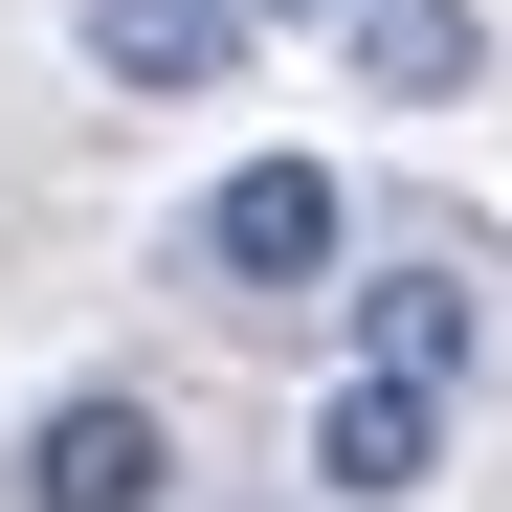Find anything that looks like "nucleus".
<instances>
[{
	"mask_svg": "<svg viewBox=\"0 0 512 512\" xmlns=\"http://www.w3.org/2000/svg\"><path fill=\"white\" fill-rule=\"evenodd\" d=\"M179 268H201V290H245V312L334 290V156H223L201 223H179Z\"/></svg>",
	"mask_w": 512,
	"mask_h": 512,
	"instance_id": "1",
	"label": "nucleus"
},
{
	"mask_svg": "<svg viewBox=\"0 0 512 512\" xmlns=\"http://www.w3.org/2000/svg\"><path fill=\"white\" fill-rule=\"evenodd\" d=\"M268 23H312V45H357V23H379V0H268Z\"/></svg>",
	"mask_w": 512,
	"mask_h": 512,
	"instance_id": "7",
	"label": "nucleus"
},
{
	"mask_svg": "<svg viewBox=\"0 0 512 512\" xmlns=\"http://www.w3.org/2000/svg\"><path fill=\"white\" fill-rule=\"evenodd\" d=\"M245 45H268V0H90V67H112L134 112H201Z\"/></svg>",
	"mask_w": 512,
	"mask_h": 512,
	"instance_id": "4",
	"label": "nucleus"
},
{
	"mask_svg": "<svg viewBox=\"0 0 512 512\" xmlns=\"http://www.w3.org/2000/svg\"><path fill=\"white\" fill-rule=\"evenodd\" d=\"M468 357H490V290L468 268H379L357 290V379H468Z\"/></svg>",
	"mask_w": 512,
	"mask_h": 512,
	"instance_id": "5",
	"label": "nucleus"
},
{
	"mask_svg": "<svg viewBox=\"0 0 512 512\" xmlns=\"http://www.w3.org/2000/svg\"><path fill=\"white\" fill-rule=\"evenodd\" d=\"M312 490H334V512L446 490V379H334V401H312Z\"/></svg>",
	"mask_w": 512,
	"mask_h": 512,
	"instance_id": "3",
	"label": "nucleus"
},
{
	"mask_svg": "<svg viewBox=\"0 0 512 512\" xmlns=\"http://www.w3.org/2000/svg\"><path fill=\"white\" fill-rule=\"evenodd\" d=\"M357 90L379 112H468L490 90V23H468V0H379V23H357Z\"/></svg>",
	"mask_w": 512,
	"mask_h": 512,
	"instance_id": "6",
	"label": "nucleus"
},
{
	"mask_svg": "<svg viewBox=\"0 0 512 512\" xmlns=\"http://www.w3.org/2000/svg\"><path fill=\"white\" fill-rule=\"evenodd\" d=\"M0 490H23V512H179V401H156V379H67Z\"/></svg>",
	"mask_w": 512,
	"mask_h": 512,
	"instance_id": "2",
	"label": "nucleus"
}]
</instances>
